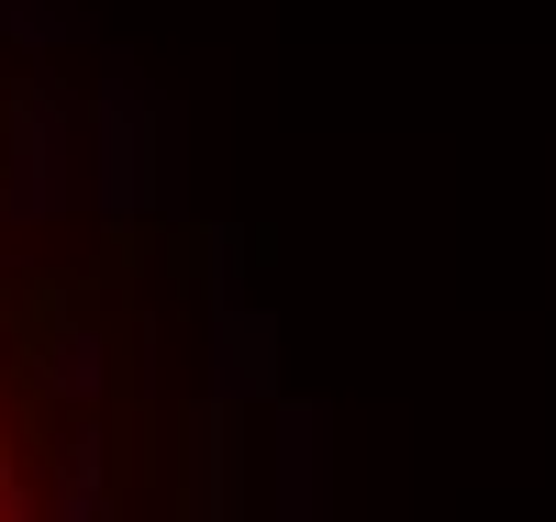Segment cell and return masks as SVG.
Instances as JSON below:
<instances>
[{
	"instance_id": "obj_1",
	"label": "cell",
	"mask_w": 556,
	"mask_h": 522,
	"mask_svg": "<svg viewBox=\"0 0 556 522\" xmlns=\"http://www.w3.org/2000/svg\"><path fill=\"white\" fill-rule=\"evenodd\" d=\"M0 522H101V479H78V489H45V500H34L23 456L0 445Z\"/></svg>"
}]
</instances>
